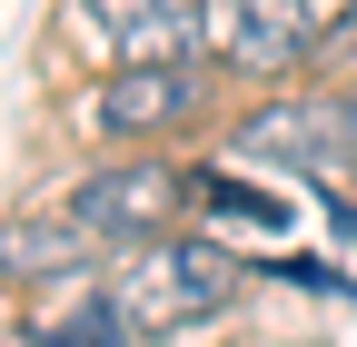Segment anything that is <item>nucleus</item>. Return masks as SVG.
<instances>
[{
	"mask_svg": "<svg viewBox=\"0 0 357 347\" xmlns=\"http://www.w3.org/2000/svg\"><path fill=\"white\" fill-rule=\"evenodd\" d=\"M238 298V258L218 238H149V248H119V278H109V308L129 318V337H178L218 318Z\"/></svg>",
	"mask_w": 357,
	"mask_h": 347,
	"instance_id": "1",
	"label": "nucleus"
},
{
	"mask_svg": "<svg viewBox=\"0 0 357 347\" xmlns=\"http://www.w3.org/2000/svg\"><path fill=\"white\" fill-rule=\"evenodd\" d=\"M337 30V0H208V60L238 79H288Z\"/></svg>",
	"mask_w": 357,
	"mask_h": 347,
	"instance_id": "2",
	"label": "nucleus"
},
{
	"mask_svg": "<svg viewBox=\"0 0 357 347\" xmlns=\"http://www.w3.org/2000/svg\"><path fill=\"white\" fill-rule=\"evenodd\" d=\"M189 189H199V179L169 169V159H119V169H100V179H79L70 219L100 238V248H149V238H169V219H178Z\"/></svg>",
	"mask_w": 357,
	"mask_h": 347,
	"instance_id": "3",
	"label": "nucleus"
},
{
	"mask_svg": "<svg viewBox=\"0 0 357 347\" xmlns=\"http://www.w3.org/2000/svg\"><path fill=\"white\" fill-rule=\"evenodd\" d=\"M248 169H307V179H347V159H357V109L347 100H278V109H258L238 119V139H229Z\"/></svg>",
	"mask_w": 357,
	"mask_h": 347,
	"instance_id": "4",
	"label": "nucleus"
},
{
	"mask_svg": "<svg viewBox=\"0 0 357 347\" xmlns=\"http://www.w3.org/2000/svg\"><path fill=\"white\" fill-rule=\"evenodd\" d=\"M208 100L199 60H139V70H109L100 90H89V119L109 129V139H169V129H189Z\"/></svg>",
	"mask_w": 357,
	"mask_h": 347,
	"instance_id": "5",
	"label": "nucleus"
},
{
	"mask_svg": "<svg viewBox=\"0 0 357 347\" xmlns=\"http://www.w3.org/2000/svg\"><path fill=\"white\" fill-rule=\"evenodd\" d=\"M79 20L109 40V70L208 60V0H79Z\"/></svg>",
	"mask_w": 357,
	"mask_h": 347,
	"instance_id": "6",
	"label": "nucleus"
},
{
	"mask_svg": "<svg viewBox=\"0 0 357 347\" xmlns=\"http://www.w3.org/2000/svg\"><path fill=\"white\" fill-rule=\"evenodd\" d=\"M100 258V238H89L70 208L60 219H10L0 229V278H70V268H89Z\"/></svg>",
	"mask_w": 357,
	"mask_h": 347,
	"instance_id": "7",
	"label": "nucleus"
},
{
	"mask_svg": "<svg viewBox=\"0 0 357 347\" xmlns=\"http://www.w3.org/2000/svg\"><path fill=\"white\" fill-rule=\"evenodd\" d=\"M40 347H129V318H119V308H70Z\"/></svg>",
	"mask_w": 357,
	"mask_h": 347,
	"instance_id": "8",
	"label": "nucleus"
},
{
	"mask_svg": "<svg viewBox=\"0 0 357 347\" xmlns=\"http://www.w3.org/2000/svg\"><path fill=\"white\" fill-rule=\"evenodd\" d=\"M0 347H20V337H0Z\"/></svg>",
	"mask_w": 357,
	"mask_h": 347,
	"instance_id": "9",
	"label": "nucleus"
},
{
	"mask_svg": "<svg viewBox=\"0 0 357 347\" xmlns=\"http://www.w3.org/2000/svg\"><path fill=\"white\" fill-rule=\"evenodd\" d=\"M347 109H357V100H347Z\"/></svg>",
	"mask_w": 357,
	"mask_h": 347,
	"instance_id": "10",
	"label": "nucleus"
}]
</instances>
